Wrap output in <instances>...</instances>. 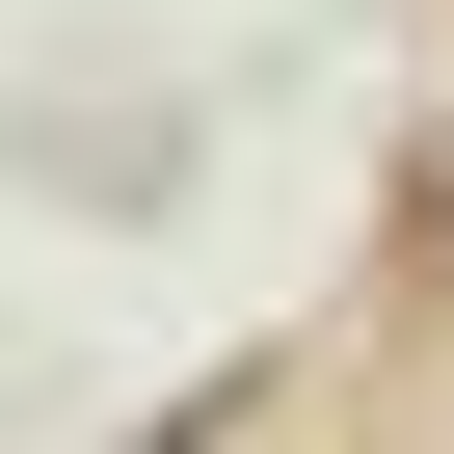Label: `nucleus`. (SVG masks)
I'll use <instances>...</instances> for the list:
<instances>
[{"mask_svg":"<svg viewBox=\"0 0 454 454\" xmlns=\"http://www.w3.org/2000/svg\"><path fill=\"white\" fill-rule=\"evenodd\" d=\"M374 321H454V107L401 134V214H374Z\"/></svg>","mask_w":454,"mask_h":454,"instance_id":"obj_1","label":"nucleus"}]
</instances>
